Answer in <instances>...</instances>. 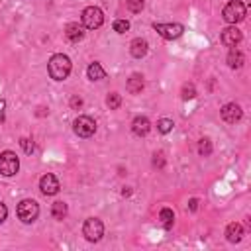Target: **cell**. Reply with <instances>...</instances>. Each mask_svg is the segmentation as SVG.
Returning <instances> with one entry per match:
<instances>
[{"instance_id": "obj_6", "label": "cell", "mask_w": 251, "mask_h": 251, "mask_svg": "<svg viewBox=\"0 0 251 251\" xmlns=\"http://www.w3.org/2000/svg\"><path fill=\"white\" fill-rule=\"evenodd\" d=\"M82 235L88 239V241H100V237L104 235V224L98 220V218H88L82 226Z\"/></svg>"}, {"instance_id": "obj_32", "label": "cell", "mask_w": 251, "mask_h": 251, "mask_svg": "<svg viewBox=\"0 0 251 251\" xmlns=\"http://www.w3.org/2000/svg\"><path fill=\"white\" fill-rule=\"evenodd\" d=\"M4 116H6V102L0 100V124L4 122Z\"/></svg>"}, {"instance_id": "obj_29", "label": "cell", "mask_w": 251, "mask_h": 251, "mask_svg": "<svg viewBox=\"0 0 251 251\" xmlns=\"http://www.w3.org/2000/svg\"><path fill=\"white\" fill-rule=\"evenodd\" d=\"M6 216H8V208H6L4 202H0V224L6 220Z\"/></svg>"}, {"instance_id": "obj_5", "label": "cell", "mask_w": 251, "mask_h": 251, "mask_svg": "<svg viewBox=\"0 0 251 251\" xmlns=\"http://www.w3.org/2000/svg\"><path fill=\"white\" fill-rule=\"evenodd\" d=\"M18 169H20V161H18V155L14 151L0 153V175L12 176L18 173Z\"/></svg>"}, {"instance_id": "obj_13", "label": "cell", "mask_w": 251, "mask_h": 251, "mask_svg": "<svg viewBox=\"0 0 251 251\" xmlns=\"http://www.w3.org/2000/svg\"><path fill=\"white\" fill-rule=\"evenodd\" d=\"M149 129H151V122H149L145 116L133 118V122H131V131H133L135 135H147Z\"/></svg>"}, {"instance_id": "obj_27", "label": "cell", "mask_w": 251, "mask_h": 251, "mask_svg": "<svg viewBox=\"0 0 251 251\" xmlns=\"http://www.w3.org/2000/svg\"><path fill=\"white\" fill-rule=\"evenodd\" d=\"M20 145H22V149H24L27 155H31V153H33V141H31V139L22 137V139H20Z\"/></svg>"}, {"instance_id": "obj_11", "label": "cell", "mask_w": 251, "mask_h": 251, "mask_svg": "<svg viewBox=\"0 0 251 251\" xmlns=\"http://www.w3.org/2000/svg\"><path fill=\"white\" fill-rule=\"evenodd\" d=\"M241 31L235 27V25H229V27H226L224 31H222V43L224 45H227V47H235L239 41H241Z\"/></svg>"}, {"instance_id": "obj_18", "label": "cell", "mask_w": 251, "mask_h": 251, "mask_svg": "<svg viewBox=\"0 0 251 251\" xmlns=\"http://www.w3.org/2000/svg\"><path fill=\"white\" fill-rule=\"evenodd\" d=\"M86 75H88V78L90 80H102L104 76H106V71L102 69V65L100 63H90L88 65V69H86Z\"/></svg>"}, {"instance_id": "obj_2", "label": "cell", "mask_w": 251, "mask_h": 251, "mask_svg": "<svg viewBox=\"0 0 251 251\" xmlns=\"http://www.w3.org/2000/svg\"><path fill=\"white\" fill-rule=\"evenodd\" d=\"M222 16H224V20L227 24H233L235 25L237 22H241L245 18V4L241 0H231L229 4H226Z\"/></svg>"}, {"instance_id": "obj_14", "label": "cell", "mask_w": 251, "mask_h": 251, "mask_svg": "<svg viewBox=\"0 0 251 251\" xmlns=\"http://www.w3.org/2000/svg\"><path fill=\"white\" fill-rule=\"evenodd\" d=\"M143 86H145V80H143V76H141L139 73H133V75L127 78V82H126V88H127V92H131V94H139V92L143 90Z\"/></svg>"}, {"instance_id": "obj_12", "label": "cell", "mask_w": 251, "mask_h": 251, "mask_svg": "<svg viewBox=\"0 0 251 251\" xmlns=\"http://www.w3.org/2000/svg\"><path fill=\"white\" fill-rule=\"evenodd\" d=\"M65 37H67L71 43H76V41H80V39L84 37V29H82V25H78L76 22H71V24H67V27H65Z\"/></svg>"}, {"instance_id": "obj_25", "label": "cell", "mask_w": 251, "mask_h": 251, "mask_svg": "<svg viewBox=\"0 0 251 251\" xmlns=\"http://www.w3.org/2000/svg\"><path fill=\"white\" fill-rule=\"evenodd\" d=\"M198 153L204 155V157L212 153V143H210V139H200V143H198Z\"/></svg>"}, {"instance_id": "obj_16", "label": "cell", "mask_w": 251, "mask_h": 251, "mask_svg": "<svg viewBox=\"0 0 251 251\" xmlns=\"http://www.w3.org/2000/svg\"><path fill=\"white\" fill-rule=\"evenodd\" d=\"M226 237H227V241H231V243L241 241V237H243V226L237 224V222L229 224V226L226 227Z\"/></svg>"}, {"instance_id": "obj_24", "label": "cell", "mask_w": 251, "mask_h": 251, "mask_svg": "<svg viewBox=\"0 0 251 251\" xmlns=\"http://www.w3.org/2000/svg\"><path fill=\"white\" fill-rule=\"evenodd\" d=\"M143 0H126V6H127V10L129 12H133V14H137V12H141L143 10Z\"/></svg>"}, {"instance_id": "obj_28", "label": "cell", "mask_w": 251, "mask_h": 251, "mask_svg": "<svg viewBox=\"0 0 251 251\" xmlns=\"http://www.w3.org/2000/svg\"><path fill=\"white\" fill-rule=\"evenodd\" d=\"M153 165H155V167H163V165H165V159H163V153H161V151H159V153H155Z\"/></svg>"}, {"instance_id": "obj_20", "label": "cell", "mask_w": 251, "mask_h": 251, "mask_svg": "<svg viewBox=\"0 0 251 251\" xmlns=\"http://www.w3.org/2000/svg\"><path fill=\"white\" fill-rule=\"evenodd\" d=\"M159 220H161V226H163L165 229H171L173 224H175V214H173V210H171V208H163V210L159 212Z\"/></svg>"}, {"instance_id": "obj_3", "label": "cell", "mask_w": 251, "mask_h": 251, "mask_svg": "<svg viewBox=\"0 0 251 251\" xmlns=\"http://www.w3.org/2000/svg\"><path fill=\"white\" fill-rule=\"evenodd\" d=\"M80 20H82V25L86 29H96V27H100L104 24V14H102V10L98 6H88V8L82 10Z\"/></svg>"}, {"instance_id": "obj_7", "label": "cell", "mask_w": 251, "mask_h": 251, "mask_svg": "<svg viewBox=\"0 0 251 251\" xmlns=\"http://www.w3.org/2000/svg\"><path fill=\"white\" fill-rule=\"evenodd\" d=\"M75 127V133L78 137H90L94 131H96V122L90 118V116H78L73 124Z\"/></svg>"}, {"instance_id": "obj_10", "label": "cell", "mask_w": 251, "mask_h": 251, "mask_svg": "<svg viewBox=\"0 0 251 251\" xmlns=\"http://www.w3.org/2000/svg\"><path fill=\"white\" fill-rule=\"evenodd\" d=\"M220 114H222V120L224 122H227V124H235V122H239L241 120V108L237 106V104H233V102H229V104H226L222 110H220Z\"/></svg>"}, {"instance_id": "obj_1", "label": "cell", "mask_w": 251, "mask_h": 251, "mask_svg": "<svg viewBox=\"0 0 251 251\" xmlns=\"http://www.w3.org/2000/svg\"><path fill=\"white\" fill-rule=\"evenodd\" d=\"M47 69H49V76L53 80H65L71 73V59L63 53H55V55H51Z\"/></svg>"}, {"instance_id": "obj_30", "label": "cell", "mask_w": 251, "mask_h": 251, "mask_svg": "<svg viewBox=\"0 0 251 251\" xmlns=\"http://www.w3.org/2000/svg\"><path fill=\"white\" fill-rule=\"evenodd\" d=\"M71 106H73V108H80V106H82V98L73 96V98H71Z\"/></svg>"}, {"instance_id": "obj_23", "label": "cell", "mask_w": 251, "mask_h": 251, "mask_svg": "<svg viewBox=\"0 0 251 251\" xmlns=\"http://www.w3.org/2000/svg\"><path fill=\"white\" fill-rule=\"evenodd\" d=\"M180 96H182V100H192V98L196 96V88H194V84H184L182 90H180Z\"/></svg>"}, {"instance_id": "obj_4", "label": "cell", "mask_w": 251, "mask_h": 251, "mask_svg": "<svg viewBox=\"0 0 251 251\" xmlns=\"http://www.w3.org/2000/svg\"><path fill=\"white\" fill-rule=\"evenodd\" d=\"M18 218L24 222V224H31V222H35V218H37V214H39V206H37V202L35 200H29V198H25V200H22L20 204H18Z\"/></svg>"}, {"instance_id": "obj_15", "label": "cell", "mask_w": 251, "mask_h": 251, "mask_svg": "<svg viewBox=\"0 0 251 251\" xmlns=\"http://www.w3.org/2000/svg\"><path fill=\"white\" fill-rule=\"evenodd\" d=\"M129 53H131L135 59L145 57V53H147V41L141 39V37H135V39L129 43Z\"/></svg>"}, {"instance_id": "obj_22", "label": "cell", "mask_w": 251, "mask_h": 251, "mask_svg": "<svg viewBox=\"0 0 251 251\" xmlns=\"http://www.w3.org/2000/svg\"><path fill=\"white\" fill-rule=\"evenodd\" d=\"M173 120H169V118H161L159 122H157V129L161 131V133H169L171 129H173Z\"/></svg>"}, {"instance_id": "obj_8", "label": "cell", "mask_w": 251, "mask_h": 251, "mask_svg": "<svg viewBox=\"0 0 251 251\" xmlns=\"http://www.w3.org/2000/svg\"><path fill=\"white\" fill-rule=\"evenodd\" d=\"M153 29L165 39H176L184 31V27L180 24H153Z\"/></svg>"}, {"instance_id": "obj_9", "label": "cell", "mask_w": 251, "mask_h": 251, "mask_svg": "<svg viewBox=\"0 0 251 251\" xmlns=\"http://www.w3.org/2000/svg\"><path fill=\"white\" fill-rule=\"evenodd\" d=\"M39 188H41V192H43L45 196H53V194L59 192L61 186H59L57 176L51 175V173H47V175H43V176L39 178Z\"/></svg>"}, {"instance_id": "obj_17", "label": "cell", "mask_w": 251, "mask_h": 251, "mask_svg": "<svg viewBox=\"0 0 251 251\" xmlns=\"http://www.w3.org/2000/svg\"><path fill=\"white\" fill-rule=\"evenodd\" d=\"M243 63H245V57H243V53H241L239 49L231 47V51L227 53V65H229L231 69H239Z\"/></svg>"}, {"instance_id": "obj_26", "label": "cell", "mask_w": 251, "mask_h": 251, "mask_svg": "<svg viewBox=\"0 0 251 251\" xmlns=\"http://www.w3.org/2000/svg\"><path fill=\"white\" fill-rule=\"evenodd\" d=\"M112 27H114V31L124 33V31H127V29H129V22H127V20H116V22L112 24Z\"/></svg>"}, {"instance_id": "obj_31", "label": "cell", "mask_w": 251, "mask_h": 251, "mask_svg": "<svg viewBox=\"0 0 251 251\" xmlns=\"http://www.w3.org/2000/svg\"><path fill=\"white\" fill-rule=\"evenodd\" d=\"M196 208H198V200H196V198H190V200H188V210H190V212H196Z\"/></svg>"}, {"instance_id": "obj_21", "label": "cell", "mask_w": 251, "mask_h": 251, "mask_svg": "<svg viewBox=\"0 0 251 251\" xmlns=\"http://www.w3.org/2000/svg\"><path fill=\"white\" fill-rule=\"evenodd\" d=\"M106 104H108L110 110H116V108H120V104H122V96H120L118 92H112V94H108Z\"/></svg>"}, {"instance_id": "obj_19", "label": "cell", "mask_w": 251, "mask_h": 251, "mask_svg": "<svg viewBox=\"0 0 251 251\" xmlns=\"http://www.w3.org/2000/svg\"><path fill=\"white\" fill-rule=\"evenodd\" d=\"M67 214H69V208H67V204H65L63 200L53 202V206H51V216H53L55 220H65Z\"/></svg>"}]
</instances>
